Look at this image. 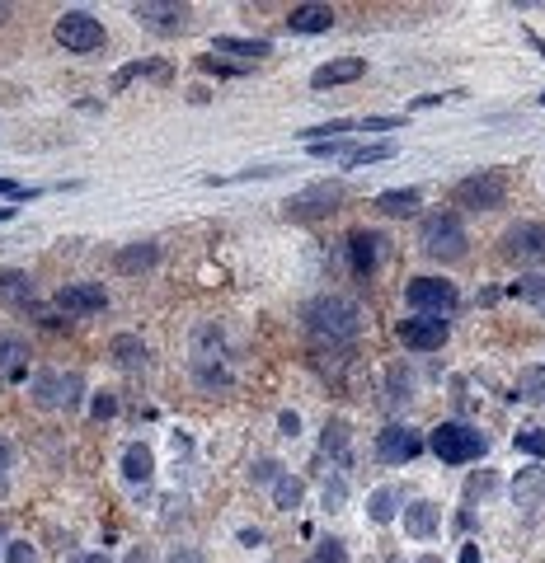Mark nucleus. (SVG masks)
I'll list each match as a JSON object with an SVG mask.
<instances>
[{
	"mask_svg": "<svg viewBox=\"0 0 545 563\" xmlns=\"http://www.w3.org/2000/svg\"><path fill=\"white\" fill-rule=\"evenodd\" d=\"M306 320L320 338H353L362 329V310L343 296H320V301L306 305Z\"/></svg>",
	"mask_w": 545,
	"mask_h": 563,
	"instance_id": "f257e3e1",
	"label": "nucleus"
},
{
	"mask_svg": "<svg viewBox=\"0 0 545 563\" xmlns=\"http://www.w3.org/2000/svg\"><path fill=\"white\" fill-rule=\"evenodd\" d=\"M428 446H433L437 460H447V465H466V460H480L484 451H489L484 432H475V427H466V423H442V427H433Z\"/></svg>",
	"mask_w": 545,
	"mask_h": 563,
	"instance_id": "f03ea898",
	"label": "nucleus"
},
{
	"mask_svg": "<svg viewBox=\"0 0 545 563\" xmlns=\"http://www.w3.org/2000/svg\"><path fill=\"white\" fill-rule=\"evenodd\" d=\"M419 244L428 259H461V254H466V230H461V221H456L452 212H437L423 221Z\"/></svg>",
	"mask_w": 545,
	"mask_h": 563,
	"instance_id": "7ed1b4c3",
	"label": "nucleus"
},
{
	"mask_svg": "<svg viewBox=\"0 0 545 563\" xmlns=\"http://www.w3.org/2000/svg\"><path fill=\"white\" fill-rule=\"evenodd\" d=\"M503 193H508V179H503L499 169H484V174H470V179H461L452 188L456 207H475V212H489V207H499Z\"/></svg>",
	"mask_w": 545,
	"mask_h": 563,
	"instance_id": "20e7f679",
	"label": "nucleus"
},
{
	"mask_svg": "<svg viewBox=\"0 0 545 563\" xmlns=\"http://www.w3.org/2000/svg\"><path fill=\"white\" fill-rule=\"evenodd\" d=\"M57 43H62L66 52H99V47H104V24L94 15H85V10H66V15L57 19Z\"/></svg>",
	"mask_w": 545,
	"mask_h": 563,
	"instance_id": "39448f33",
	"label": "nucleus"
},
{
	"mask_svg": "<svg viewBox=\"0 0 545 563\" xmlns=\"http://www.w3.org/2000/svg\"><path fill=\"white\" fill-rule=\"evenodd\" d=\"M405 296H409V305H414L419 315H442V320H447V315L456 310V301H461L456 287L452 282H442V277H414Z\"/></svg>",
	"mask_w": 545,
	"mask_h": 563,
	"instance_id": "423d86ee",
	"label": "nucleus"
},
{
	"mask_svg": "<svg viewBox=\"0 0 545 563\" xmlns=\"http://www.w3.org/2000/svg\"><path fill=\"white\" fill-rule=\"evenodd\" d=\"M33 399L43 404V409H76L80 404V376L71 371H38L33 376Z\"/></svg>",
	"mask_w": 545,
	"mask_h": 563,
	"instance_id": "0eeeda50",
	"label": "nucleus"
},
{
	"mask_svg": "<svg viewBox=\"0 0 545 563\" xmlns=\"http://www.w3.org/2000/svg\"><path fill=\"white\" fill-rule=\"evenodd\" d=\"M400 343L405 348H419V352H433L447 343V334H452V324L442 320V315H414V320H400Z\"/></svg>",
	"mask_w": 545,
	"mask_h": 563,
	"instance_id": "6e6552de",
	"label": "nucleus"
},
{
	"mask_svg": "<svg viewBox=\"0 0 545 563\" xmlns=\"http://www.w3.org/2000/svg\"><path fill=\"white\" fill-rule=\"evenodd\" d=\"M419 451H423V437L405 423H390L386 432L376 437V456L386 460V465H405V460H414Z\"/></svg>",
	"mask_w": 545,
	"mask_h": 563,
	"instance_id": "1a4fd4ad",
	"label": "nucleus"
},
{
	"mask_svg": "<svg viewBox=\"0 0 545 563\" xmlns=\"http://www.w3.org/2000/svg\"><path fill=\"white\" fill-rule=\"evenodd\" d=\"M508 254H513L517 263H541L545 259V226H536V221H522V226L508 230Z\"/></svg>",
	"mask_w": 545,
	"mask_h": 563,
	"instance_id": "9d476101",
	"label": "nucleus"
},
{
	"mask_svg": "<svg viewBox=\"0 0 545 563\" xmlns=\"http://www.w3.org/2000/svg\"><path fill=\"white\" fill-rule=\"evenodd\" d=\"M57 305H62L66 315H99L109 305V296H104V287H94V282H71V287L57 291Z\"/></svg>",
	"mask_w": 545,
	"mask_h": 563,
	"instance_id": "9b49d317",
	"label": "nucleus"
},
{
	"mask_svg": "<svg viewBox=\"0 0 545 563\" xmlns=\"http://www.w3.org/2000/svg\"><path fill=\"white\" fill-rule=\"evenodd\" d=\"M348 259H353V273L358 277L376 273V263H381V235H376V230H358V235L348 240Z\"/></svg>",
	"mask_w": 545,
	"mask_h": 563,
	"instance_id": "f8f14e48",
	"label": "nucleus"
},
{
	"mask_svg": "<svg viewBox=\"0 0 545 563\" xmlns=\"http://www.w3.org/2000/svg\"><path fill=\"white\" fill-rule=\"evenodd\" d=\"M362 71H367V61L362 57H343V61H329V66H320L311 76L315 90H329V85H348V80H358Z\"/></svg>",
	"mask_w": 545,
	"mask_h": 563,
	"instance_id": "ddd939ff",
	"label": "nucleus"
},
{
	"mask_svg": "<svg viewBox=\"0 0 545 563\" xmlns=\"http://www.w3.org/2000/svg\"><path fill=\"white\" fill-rule=\"evenodd\" d=\"M437 526H442V507H437V503H414V507H405V531L414 535V540H433Z\"/></svg>",
	"mask_w": 545,
	"mask_h": 563,
	"instance_id": "4468645a",
	"label": "nucleus"
},
{
	"mask_svg": "<svg viewBox=\"0 0 545 563\" xmlns=\"http://www.w3.org/2000/svg\"><path fill=\"white\" fill-rule=\"evenodd\" d=\"M132 15L151 19V24H160V29H179V24L188 19V5H170V0H141Z\"/></svg>",
	"mask_w": 545,
	"mask_h": 563,
	"instance_id": "2eb2a0df",
	"label": "nucleus"
},
{
	"mask_svg": "<svg viewBox=\"0 0 545 563\" xmlns=\"http://www.w3.org/2000/svg\"><path fill=\"white\" fill-rule=\"evenodd\" d=\"M287 24H292V33H325L334 29V10L329 5H296Z\"/></svg>",
	"mask_w": 545,
	"mask_h": 563,
	"instance_id": "dca6fc26",
	"label": "nucleus"
},
{
	"mask_svg": "<svg viewBox=\"0 0 545 563\" xmlns=\"http://www.w3.org/2000/svg\"><path fill=\"white\" fill-rule=\"evenodd\" d=\"M339 198H343L339 183H320V188H311V193H301V198L287 202V212H325V207H334Z\"/></svg>",
	"mask_w": 545,
	"mask_h": 563,
	"instance_id": "f3484780",
	"label": "nucleus"
},
{
	"mask_svg": "<svg viewBox=\"0 0 545 563\" xmlns=\"http://www.w3.org/2000/svg\"><path fill=\"white\" fill-rule=\"evenodd\" d=\"M109 352H113V362L123 366V371H141V366H146V343H141L137 334H118Z\"/></svg>",
	"mask_w": 545,
	"mask_h": 563,
	"instance_id": "a211bd4d",
	"label": "nucleus"
},
{
	"mask_svg": "<svg viewBox=\"0 0 545 563\" xmlns=\"http://www.w3.org/2000/svg\"><path fill=\"white\" fill-rule=\"evenodd\" d=\"M513 498H517V507H536V503H541V498H545V470H517Z\"/></svg>",
	"mask_w": 545,
	"mask_h": 563,
	"instance_id": "6ab92c4d",
	"label": "nucleus"
},
{
	"mask_svg": "<svg viewBox=\"0 0 545 563\" xmlns=\"http://www.w3.org/2000/svg\"><path fill=\"white\" fill-rule=\"evenodd\" d=\"M151 470H156V460H151V451L141 442H132L123 451V474H127V484H146L151 479Z\"/></svg>",
	"mask_w": 545,
	"mask_h": 563,
	"instance_id": "aec40b11",
	"label": "nucleus"
},
{
	"mask_svg": "<svg viewBox=\"0 0 545 563\" xmlns=\"http://www.w3.org/2000/svg\"><path fill=\"white\" fill-rule=\"evenodd\" d=\"M212 52H221V57H268L273 47H268L264 38H217Z\"/></svg>",
	"mask_w": 545,
	"mask_h": 563,
	"instance_id": "412c9836",
	"label": "nucleus"
},
{
	"mask_svg": "<svg viewBox=\"0 0 545 563\" xmlns=\"http://www.w3.org/2000/svg\"><path fill=\"white\" fill-rule=\"evenodd\" d=\"M376 207H381L386 216H409L414 207H419V188H390V193L376 198Z\"/></svg>",
	"mask_w": 545,
	"mask_h": 563,
	"instance_id": "4be33fe9",
	"label": "nucleus"
},
{
	"mask_svg": "<svg viewBox=\"0 0 545 563\" xmlns=\"http://www.w3.org/2000/svg\"><path fill=\"white\" fill-rule=\"evenodd\" d=\"M24 357H29V343H24V338H19V334H0V371L19 376Z\"/></svg>",
	"mask_w": 545,
	"mask_h": 563,
	"instance_id": "5701e85b",
	"label": "nucleus"
},
{
	"mask_svg": "<svg viewBox=\"0 0 545 563\" xmlns=\"http://www.w3.org/2000/svg\"><path fill=\"white\" fill-rule=\"evenodd\" d=\"M146 268H156V244H132L118 254V273H146Z\"/></svg>",
	"mask_w": 545,
	"mask_h": 563,
	"instance_id": "b1692460",
	"label": "nucleus"
},
{
	"mask_svg": "<svg viewBox=\"0 0 545 563\" xmlns=\"http://www.w3.org/2000/svg\"><path fill=\"white\" fill-rule=\"evenodd\" d=\"M0 301L29 305L33 301V282L24 273H0Z\"/></svg>",
	"mask_w": 545,
	"mask_h": 563,
	"instance_id": "393cba45",
	"label": "nucleus"
},
{
	"mask_svg": "<svg viewBox=\"0 0 545 563\" xmlns=\"http://www.w3.org/2000/svg\"><path fill=\"white\" fill-rule=\"evenodd\" d=\"M545 395V366H531L517 376V399H541Z\"/></svg>",
	"mask_w": 545,
	"mask_h": 563,
	"instance_id": "a878e982",
	"label": "nucleus"
},
{
	"mask_svg": "<svg viewBox=\"0 0 545 563\" xmlns=\"http://www.w3.org/2000/svg\"><path fill=\"white\" fill-rule=\"evenodd\" d=\"M273 503H278L282 512H292V507L301 503V479H287V474H282L278 484H273Z\"/></svg>",
	"mask_w": 545,
	"mask_h": 563,
	"instance_id": "bb28decb",
	"label": "nucleus"
},
{
	"mask_svg": "<svg viewBox=\"0 0 545 563\" xmlns=\"http://www.w3.org/2000/svg\"><path fill=\"white\" fill-rule=\"evenodd\" d=\"M367 507H372V521H390L395 517V488H376Z\"/></svg>",
	"mask_w": 545,
	"mask_h": 563,
	"instance_id": "cd10ccee",
	"label": "nucleus"
},
{
	"mask_svg": "<svg viewBox=\"0 0 545 563\" xmlns=\"http://www.w3.org/2000/svg\"><path fill=\"white\" fill-rule=\"evenodd\" d=\"M513 446L522 451V456H536V460H545V432H536V427H527V432H517L513 437Z\"/></svg>",
	"mask_w": 545,
	"mask_h": 563,
	"instance_id": "c85d7f7f",
	"label": "nucleus"
},
{
	"mask_svg": "<svg viewBox=\"0 0 545 563\" xmlns=\"http://www.w3.org/2000/svg\"><path fill=\"white\" fill-rule=\"evenodd\" d=\"M5 554H10V563H38V549H33L29 540H15Z\"/></svg>",
	"mask_w": 545,
	"mask_h": 563,
	"instance_id": "c756f323",
	"label": "nucleus"
},
{
	"mask_svg": "<svg viewBox=\"0 0 545 563\" xmlns=\"http://www.w3.org/2000/svg\"><path fill=\"white\" fill-rule=\"evenodd\" d=\"M254 484H268V479H282L278 474V460H259V465H254Z\"/></svg>",
	"mask_w": 545,
	"mask_h": 563,
	"instance_id": "7c9ffc66",
	"label": "nucleus"
},
{
	"mask_svg": "<svg viewBox=\"0 0 545 563\" xmlns=\"http://www.w3.org/2000/svg\"><path fill=\"white\" fill-rule=\"evenodd\" d=\"M0 198H33V188H24V183H15V179H0Z\"/></svg>",
	"mask_w": 545,
	"mask_h": 563,
	"instance_id": "2f4dec72",
	"label": "nucleus"
},
{
	"mask_svg": "<svg viewBox=\"0 0 545 563\" xmlns=\"http://www.w3.org/2000/svg\"><path fill=\"white\" fill-rule=\"evenodd\" d=\"M358 127L362 132H390V127H400V118H362Z\"/></svg>",
	"mask_w": 545,
	"mask_h": 563,
	"instance_id": "473e14b6",
	"label": "nucleus"
},
{
	"mask_svg": "<svg viewBox=\"0 0 545 563\" xmlns=\"http://www.w3.org/2000/svg\"><path fill=\"white\" fill-rule=\"evenodd\" d=\"M311 563H343V549L334 545V540H325V549H320V554H315Z\"/></svg>",
	"mask_w": 545,
	"mask_h": 563,
	"instance_id": "72a5a7b5",
	"label": "nucleus"
},
{
	"mask_svg": "<svg viewBox=\"0 0 545 563\" xmlns=\"http://www.w3.org/2000/svg\"><path fill=\"white\" fill-rule=\"evenodd\" d=\"M489 488H494V474H480V479H470V498H480V493H489Z\"/></svg>",
	"mask_w": 545,
	"mask_h": 563,
	"instance_id": "f704fd0d",
	"label": "nucleus"
},
{
	"mask_svg": "<svg viewBox=\"0 0 545 563\" xmlns=\"http://www.w3.org/2000/svg\"><path fill=\"white\" fill-rule=\"evenodd\" d=\"M343 503V484H339V479H334V484H325V507H329V512H334V507H339Z\"/></svg>",
	"mask_w": 545,
	"mask_h": 563,
	"instance_id": "c9c22d12",
	"label": "nucleus"
},
{
	"mask_svg": "<svg viewBox=\"0 0 545 563\" xmlns=\"http://www.w3.org/2000/svg\"><path fill=\"white\" fill-rule=\"evenodd\" d=\"M170 563H203V554H193V549H174Z\"/></svg>",
	"mask_w": 545,
	"mask_h": 563,
	"instance_id": "e433bc0d",
	"label": "nucleus"
},
{
	"mask_svg": "<svg viewBox=\"0 0 545 563\" xmlns=\"http://www.w3.org/2000/svg\"><path fill=\"white\" fill-rule=\"evenodd\" d=\"M113 409H118V404H113V399L109 395H104V399H94V418H109V413Z\"/></svg>",
	"mask_w": 545,
	"mask_h": 563,
	"instance_id": "4c0bfd02",
	"label": "nucleus"
},
{
	"mask_svg": "<svg viewBox=\"0 0 545 563\" xmlns=\"http://www.w3.org/2000/svg\"><path fill=\"white\" fill-rule=\"evenodd\" d=\"M296 427H301L296 423V413H282V432H287V437H296Z\"/></svg>",
	"mask_w": 545,
	"mask_h": 563,
	"instance_id": "58836bf2",
	"label": "nucleus"
},
{
	"mask_svg": "<svg viewBox=\"0 0 545 563\" xmlns=\"http://www.w3.org/2000/svg\"><path fill=\"white\" fill-rule=\"evenodd\" d=\"M127 563H156V559H151L146 549H132V554H127Z\"/></svg>",
	"mask_w": 545,
	"mask_h": 563,
	"instance_id": "ea45409f",
	"label": "nucleus"
},
{
	"mask_svg": "<svg viewBox=\"0 0 545 563\" xmlns=\"http://www.w3.org/2000/svg\"><path fill=\"white\" fill-rule=\"evenodd\" d=\"M76 563H109V559H104V554H80Z\"/></svg>",
	"mask_w": 545,
	"mask_h": 563,
	"instance_id": "a19ab883",
	"label": "nucleus"
},
{
	"mask_svg": "<svg viewBox=\"0 0 545 563\" xmlns=\"http://www.w3.org/2000/svg\"><path fill=\"white\" fill-rule=\"evenodd\" d=\"M10 216H15V207H0V221H10Z\"/></svg>",
	"mask_w": 545,
	"mask_h": 563,
	"instance_id": "79ce46f5",
	"label": "nucleus"
},
{
	"mask_svg": "<svg viewBox=\"0 0 545 563\" xmlns=\"http://www.w3.org/2000/svg\"><path fill=\"white\" fill-rule=\"evenodd\" d=\"M419 563H442V559H437V554H428V559H419Z\"/></svg>",
	"mask_w": 545,
	"mask_h": 563,
	"instance_id": "37998d69",
	"label": "nucleus"
},
{
	"mask_svg": "<svg viewBox=\"0 0 545 563\" xmlns=\"http://www.w3.org/2000/svg\"><path fill=\"white\" fill-rule=\"evenodd\" d=\"M531 43H536V47H541V52H545V38H531Z\"/></svg>",
	"mask_w": 545,
	"mask_h": 563,
	"instance_id": "c03bdc74",
	"label": "nucleus"
},
{
	"mask_svg": "<svg viewBox=\"0 0 545 563\" xmlns=\"http://www.w3.org/2000/svg\"><path fill=\"white\" fill-rule=\"evenodd\" d=\"M0 498H5V474H0Z\"/></svg>",
	"mask_w": 545,
	"mask_h": 563,
	"instance_id": "a18cd8bd",
	"label": "nucleus"
},
{
	"mask_svg": "<svg viewBox=\"0 0 545 563\" xmlns=\"http://www.w3.org/2000/svg\"><path fill=\"white\" fill-rule=\"evenodd\" d=\"M0 19H5V5H0Z\"/></svg>",
	"mask_w": 545,
	"mask_h": 563,
	"instance_id": "49530a36",
	"label": "nucleus"
},
{
	"mask_svg": "<svg viewBox=\"0 0 545 563\" xmlns=\"http://www.w3.org/2000/svg\"><path fill=\"white\" fill-rule=\"evenodd\" d=\"M541 104H545V94H541Z\"/></svg>",
	"mask_w": 545,
	"mask_h": 563,
	"instance_id": "de8ad7c7",
	"label": "nucleus"
}]
</instances>
